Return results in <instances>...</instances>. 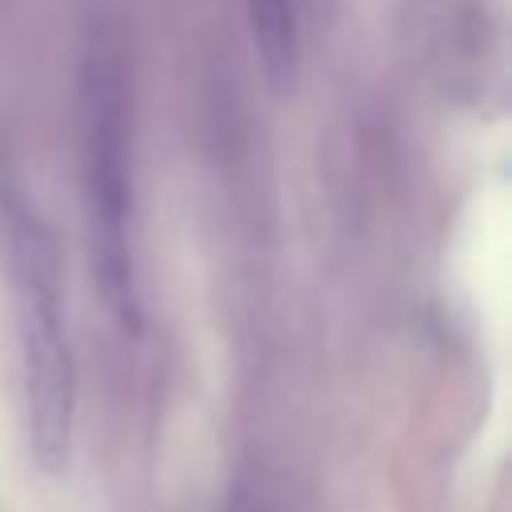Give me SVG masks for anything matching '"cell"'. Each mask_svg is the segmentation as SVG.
Instances as JSON below:
<instances>
[{"mask_svg": "<svg viewBox=\"0 0 512 512\" xmlns=\"http://www.w3.org/2000/svg\"><path fill=\"white\" fill-rule=\"evenodd\" d=\"M4 236L8 268L16 284V336H20V380L28 412V444L44 472H60L72 448L76 412V364L68 344V316L60 296V256L44 216L4 188Z\"/></svg>", "mask_w": 512, "mask_h": 512, "instance_id": "obj_2", "label": "cell"}, {"mask_svg": "<svg viewBox=\"0 0 512 512\" xmlns=\"http://www.w3.org/2000/svg\"><path fill=\"white\" fill-rule=\"evenodd\" d=\"M80 176L88 260L108 312L140 328V288L132 256V120L124 52L112 32H92L80 60Z\"/></svg>", "mask_w": 512, "mask_h": 512, "instance_id": "obj_1", "label": "cell"}, {"mask_svg": "<svg viewBox=\"0 0 512 512\" xmlns=\"http://www.w3.org/2000/svg\"><path fill=\"white\" fill-rule=\"evenodd\" d=\"M252 44L272 80H284L300 48V0H248Z\"/></svg>", "mask_w": 512, "mask_h": 512, "instance_id": "obj_3", "label": "cell"}]
</instances>
